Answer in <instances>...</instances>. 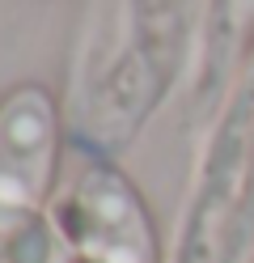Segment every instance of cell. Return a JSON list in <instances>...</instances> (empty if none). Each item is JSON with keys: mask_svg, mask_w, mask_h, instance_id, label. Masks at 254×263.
Wrapping results in <instances>:
<instances>
[{"mask_svg": "<svg viewBox=\"0 0 254 263\" xmlns=\"http://www.w3.org/2000/svg\"><path fill=\"white\" fill-rule=\"evenodd\" d=\"M85 263H93V259H85Z\"/></svg>", "mask_w": 254, "mask_h": 263, "instance_id": "obj_5", "label": "cell"}, {"mask_svg": "<svg viewBox=\"0 0 254 263\" xmlns=\"http://www.w3.org/2000/svg\"><path fill=\"white\" fill-rule=\"evenodd\" d=\"M64 246L43 212L0 200V263H60Z\"/></svg>", "mask_w": 254, "mask_h": 263, "instance_id": "obj_4", "label": "cell"}, {"mask_svg": "<svg viewBox=\"0 0 254 263\" xmlns=\"http://www.w3.org/2000/svg\"><path fill=\"white\" fill-rule=\"evenodd\" d=\"M55 102L43 85H22L0 102V200L34 208L55 170Z\"/></svg>", "mask_w": 254, "mask_h": 263, "instance_id": "obj_3", "label": "cell"}, {"mask_svg": "<svg viewBox=\"0 0 254 263\" xmlns=\"http://www.w3.org/2000/svg\"><path fill=\"white\" fill-rule=\"evenodd\" d=\"M254 221V77L220 123L178 263H233Z\"/></svg>", "mask_w": 254, "mask_h": 263, "instance_id": "obj_1", "label": "cell"}, {"mask_svg": "<svg viewBox=\"0 0 254 263\" xmlns=\"http://www.w3.org/2000/svg\"><path fill=\"white\" fill-rule=\"evenodd\" d=\"M60 229L93 263H157L148 208L119 170H85L60 200Z\"/></svg>", "mask_w": 254, "mask_h": 263, "instance_id": "obj_2", "label": "cell"}]
</instances>
